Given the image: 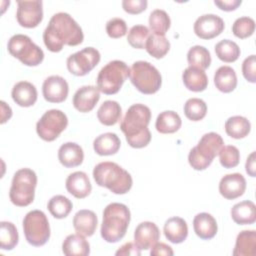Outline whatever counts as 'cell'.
<instances>
[{"label": "cell", "instance_id": "f907efd6", "mask_svg": "<svg viewBox=\"0 0 256 256\" xmlns=\"http://www.w3.org/2000/svg\"><path fill=\"white\" fill-rule=\"evenodd\" d=\"M255 155H256L255 151L251 152V154L247 157L246 164H245V170H246L247 174L251 177H255V175H256V172H255V170H256V168H255V160H256Z\"/></svg>", "mask_w": 256, "mask_h": 256}, {"label": "cell", "instance_id": "5b68a950", "mask_svg": "<svg viewBox=\"0 0 256 256\" xmlns=\"http://www.w3.org/2000/svg\"><path fill=\"white\" fill-rule=\"evenodd\" d=\"M223 146L224 141L218 133L209 132L204 134L198 144L189 152L188 162L190 166L197 171L205 170L210 166Z\"/></svg>", "mask_w": 256, "mask_h": 256}, {"label": "cell", "instance_id": "ab89813d", "mask_svg": "<svg viewBox=\"0 0 256 256\" xmlns=\"http://www.w3.org/2000/svg\"><path fill=\"white\" fill-rule=\"evenodd\" d=\"M207 113V105L200 98H190L184 104V114L191 121L202 120Z\"/></svg>", "mask_w": 256, "mask_h": 256}, {"label": "cell", "instance_id": "9c48e42d", "mask_svg": "<svg viewBox=\"0 0 256 256\" xmlns=\"http://www.w3.org/2000/svg\"><path fill=\"white\" fill-rule=\"evenodd\" d=\"M7 50L26 66H38L44 59L43 50L24 34L13 35L8 40Z\"/></svg>", "mask_w": 256, "mask_h": 256}, {"label": "cell", "instance_id": "603a6c76", "mask_svg": "<svg viewBox=\"0 0 256 256\" xmlns=\"http://www.w3.org/2000/svg\"><path fill=\"white\" fill-rule=\"evenodd\" d=\"M193 229L196 235L203 239L209 240L215 237L218 231V225L215 218L206 212L198 213L193 219Z\"/></svg>", "mask_w": 256, "mask_h": 256}, {"label": "cell", "instance_id": "277c9868", "mask_svg": "<svg viewBox=\"0 0 256 256\" xmlns=\"http://www.w3.org/2000/svg\"><path fill=\"white\" fill-rule=\"evenodd\" d=\"M93 178L98 186L119 195L127 193L133 184L130 173L117 163L110 161L97 164L93 169Z\"/></svg>", "mask_w": 256, "mask_h": 256}, {"label": "cell", "instance_id": "c3c4849f", "mask_svg": "<svg viewBox=\"0 0 256 256\" xmlns=\"http://www.w3.org/2000/svg\"><path fill=\"white\" fill-rule=\"evenodd\" d=\"M174 254L172 247L165 244V243H156L151 247L150 255L152 256H157V255H166V256H172Z\"/></svg>", "mask_w": 256, "mask_h": 256}, {"label": "cell", "instance_id": "4316f807", "mask_svg": "<svg viewBox=\"0 0 256 256\" xmlns=\"http://www.w3.org/2000/svg\"><path fill=\"white\" fill-rule=\"evenodd\" d=\"M231 217L239 225L253 224L256 221V206L250 200L236 203L231 208Z\"/></svg>", "mask_w": 256, "mask_h": 256}, {"label": "cell", "instance_id": "d4e9b609", "mask_svg": "<svg viewBox=\"0 0 256 256\" xmlns=\"http://www.w3.org/2000/svg\"><path fill=\"white\" fill-rule=\"evenodd\" d=\"M62 252L67 256H87L90 253V244L85 236L79 233L70 234L62 243Z\"/></svg>", "mask_w": 256, "mask_h": 256}, {"label": "cell", "instance_id": "f1b7e54d", "mask_svg": "<svg viewBox=\"0 0 256 256\" xmlns=\"http://www.w3.org/2000/svg\"><path fill=\"white\" fill-rule=\"evenodd\" d=\"M182 80L185 87L193 92L204 91L208 86V78L203 70L187 67L182 73Z\"/></svg>", "mask_w": 256, "mask_h": 256}, {"label": "cell", "instance_id": "83f0119b", "mask_svg": "<svg viewBox=\"0 0 256 256\" xmlns=\"http://www.w3.org/2000/svg\"><path fill=\"white\" fill-rule=\"evenodd\" d=\"M234 256H255L256 255V231L243 230L236 238Z\"/></svg>", "mask_w": 256, "mask_h": 256}, {"label": "cell", "instance_id": "1f68e13d", "mask_svg": "<svg viewBox=\"0 0 256 256\" xmlns=\"http://www.w3.org/2000/svg\"><path fill=\"white\" fill-rule=\"evenodd\" d=\"M182 120L178 113L172 110L161 112L156 119V130L161 134H171L178 131L181 127Z\"/></svg>", "mask_w": 256, "mask_h": 256}, {"label": "cell", "instance_id": "f35d334b", "mask_svg": "<svg viewBox=\"0 0 256 256\" xmlns=\"http://www.w3.org/2000/svg\"><path fill=\"white\" fill-rule=\"evenodd\" d=\"M171 20L166 11L155 9L149 15V26L154 34L165 35L170 28Z\"/></svg>", "mask_w": 256, "mask_h": 256}, {"label": "cell", "instance_id": "2e32d148", "mask_svg": "<svg viewBox=\"0 0 256 256\" xmlns=\"http://www.w3.org/2000/svg\"><path fill=\"white\" fill-rule=\"evenodd\" d=\"M246 190V180L240 173L224 175L219 182L220 194L228 200L236 199L244 194Z\"/></svg>", "mask_w": 256, "mask_h": 256}, {"label": "cell", "instance_id": "3957f363", "mask_svg": "<svg viewBox=\"0 0 256 256\" xmlns=\"http://www.w3.org/2000/svg\"><path fill=\"white\" fill-rule=\"evenodd\" d=\"M131 214L129 208L122 203H110L103 211L101 237L108 243L120 241L126 234Z\"/></svg>", "mask_w": 256, "mask_h": 256}, {"label": "cell", "instance_id": "816d5d0a", "mask_svg": "<svg viewBox=\"0 0 256 256\" xmlns=\"http://www.w3.org/2000/svg\"><path fill=\"white\" fill-rule=\"evenodd\" d=\"M1 104V124H4L7 120H9L12 116V110L9 105H7L4 101H0Z\"/></svg>", "mask_w": 256, "mask_h": 256}, {"label": "cell", "instance_id": "7bdbcfd3", "mask_svg": "<svg viewBox=\"0 0 256 256\" xmlns=\"http://www.w3.org/2000/svg\"><path fill=\"white\" fill-rule=\"evenodd\" d=\"M218 154H219L220 164L224 168H227V169L234 168L239 164L240 152L238 148L233 145L223 146Z\"/></svg>", "mask_w": 256, "mask_h": 256}, {"label": "cell", "instance_id": "681fc988", "mask_svg": "<svg viewBox=\"0 0 256 256\" xmlns=\"http://www.w3.org/2000/svg\"><path fill=\"white\" fill-rule=\"evenodd\" d=\"M241 0H215L214 4L221 10L229 12L237 9L241 5Z\"/></svg>", "mask_w": 256, "mask_h": 256}, {"label": "cell", "instance_id": "44dd1931", "mask_svg": "<svg viewBox=\"0 0 256 256\" xmlns=\"http://www.w3.org/2000/svg\"><path fill=\"white\" fill-rule=\"evenodd\" d=\"M58 159L64 167H77L83 162L84 152L82 147L77 143L66 142L58 150Z\"/></svg>", "mask_w": 256, "mask_h": 256}, {"label": "cell", "instance_id": "4fadbf2b", "mask_svg": "<svg viewBox=\"0 0 256 256\" xmlns=\"http://www.w3.org/2000/svg\"><path fill=\"white\" fill-rule=\"evenodd\" d=\"M16 19L22 27H37L43 19V2L41 0L17 1Z\"/></svg>", "mask_w": 256, "mask_h": 256}, {"label": "cell", "instance_id": "cb8c5ba5", "mask_svg": "<svg viewBox=\"0 0 256 256\" xmlns=\"http://www.w3.org/2000/svg\"><path fill=\"white\" fill-rule=\"evenodd\" d=\"M163 232L168 241L179 244L186 240L188 236V226L183 218L174 216L166 220Z\"/></svg>", "mask_w": 256, "mask_h": 256}, {"label": "cell", "instance_id": "f6af8a7d", "mask_svg": "<svg viewBox=\"0 0 256 256\" xmlns=\"http://www.w3.org/2000/svg\"><path fill=\"white\" fill-rule=\"evenodd\" d=\"M242 74L248 82H256V57L254 54L244 59L242 63Z\"/></svg>", "mask_w": 256, "mask_h": 256}, {"label": "cell", "instance_id": "b9f144b4", "mask_svg": "<svg viewBox=\"0 0 256 256\" xmlns=\"http://www.w3.org/2000/svg\"><path fill=\"white\" fill-rule=\"evenodd\" d=\"M254 31L255 21L248 16L237 18L232 25V32L239 39H245L250 37L254 33Z\"/></svg>", "mask_w": 256, "mask_h": 256}, {"label": "cell", "instance_id": "7402d4cb", "mask_svg": "<svg viewBox=\"0 0 256 256\" xmlns=\"http://www.w3.org/2000/svg\"><path fill=\"white\" fill-rule=\"evenodd\" d=\"M97 224V216L92 210H79L73 217V227L75 231L85 237L92 236L95 233Z\"/></svg>", "mask_w": 256, "mask_h": 256}, {"label": "cell", "instance_id": "6da1fadb", "mask_svg": "<svg viewBox=\"0 0 256 256\" xmlns=\"http://www.w3.org/2000/svg\"><path fill=\"white\" fill-rule=\"evenodd\" d=\"M82 28L66 12L54 14L43 32V41L51 52H60L64 45L77 46L83 42Z\"/></svg>", "mask_w": 256, "mask_h": 256}, {"label": "cell", "instance_id": "8fae6325", "mask_svg": "<svg viewBox=\"0 0 256 256\" xmlns=\"http://www.w3.org/2000/svg\"><path fill=\"white\" fill-rule=\"evenodd\" d=\"M68 118L64 112L59 109L46 111L36 124L38 136L47 142L54 141L66 129Z\"/></svg>", "mask_w": 256, "mask_h": 256}, {"label": "cell", "instance_id": "30bf717a", "mask_svg": "<svg viewBox=\"0 0 256 256\" xmlns=\"http://www.w3.org/2000/svg\"><path fill=\"white\" fill-rule=\"evenodd\" d=\"M23 231L30 245L35 247L45 245L50 238V225L46 214L41 210L28 212L23 219Z\"/></svg>", "mask_w": 256, "mask_h": 256}, {"label": "cell", "instance_id": "e0dca14e", "mask_svg": "<svg viewBox=\"0 0 256 256\" xmlns=\"http://www.w3.org/2000/svg\"><path fill=\"white\" fill-rule=\"evenodd\" d=\"M160 231L157 225L150 221L138 224L134 231V243L140 250H148L158 242Z\"/></svg>", "mask_w": 256, "mask_h": 256}, {"label": "cell", "instance_id": "52a82bcc", "mask_svg": "<svg viewBox=\"0 0 256 256\" xmlns=\"http://www.w3.org/2000/svg\"><path fill=\"white\" fill-rule=\"evenodd\" d=\"M130 81L143 94L156 93L162 84V77L158 69L147 61H136L130 68Z\"/></svg>", "mask_w": 256, "mask_h": 256}, {"label": "cell", "instance_id": "ac0fdd59", "mask_svg": "<svg viewBox=\"0 0 256 256\" xmlns=\"http://www.w3.org/2000/svg\"><path fill=\"white\" fill-rule=\"evenodd\" d=\"M100 99V91L96 86L86 85L80 87L73 96V106L81 113H87L93 110Z\"/></svg>", "mask_w": 256, "mask_h": 256}, {"label": "cell", "instance_id": "836d02e7", "mask_svg": "<svg viewBox=\"0 0 256 256\" xmlns=\"http://www.w3.org/2000/svg\"><path fill=\"white\" fill-rule=\"evenodd\" d=\"M145 49L149 55L156 59L163 58L170 49V42L165 35L150 34L145 43Z\"/></svg>", "mask_w": 256, "mask_h": 256}, {"label": "cell", "instance_id": "ee69618b", "mask_svg": "<svg viewBox=\"0 0 256 256\" xmlns=\"http://www.w3.org/2000/svg\"><path fill=\"white\" fill-rule=\"evenodd\" d=\"M106 32L110 38H120L127 33V24L122 18H112L106 23Z\"/></svg>", "mask_w": 256, "mask_h": 256}, {"label": "cell", "instance_id": "e575fe53", "mask_svg": "<svg viewBox=\"0 0 256 256\" xmlns=\"http://www.w3.org/2000/svg\"><path fill=\"white\" fill-rule=\"evenodd\" d=\"M187 61L189 66L204 71L211 64V55L209 50L204 46L195 45L189 49Z\"/></svg>", "mask_w": 256, "mask_h": 256}, {"label": "cell", "instance_id": "60d3db41", "mask_svg": "<svg viewBox=\"0 0 256 256\" xmlns=\"http://www.w3.org/2000/svg\"><path fill=\"white\" fill-rule=\"evenodd\" d=\"M149 33V29L146 26L134 25L130 28L128 32L127 41L133 48L144 49L147 38L150 35Z\"/></svg>", "mask_w": 256, "mask_h": 256}, {"label": "cell", "instance_id": "5bb4252c", "mask_svg": "<svg viewBox=\"0 0 256 256\" xmlns=\"http://www.w3.org/2000/svg\"><path fill=\"white\" fill-rule=\"evenodd\" d=\"M225 28L224 21L215 14H204L198 17L194 23V33L201 39L209 40L220 35Z\"/></svg>", "mask_w": 256, "mask_h": 256}, {"label": "cell", "instance_id": "74e56055", "mask_svg": "<svg viewBox=\"0 0 256 256\" xmlns=\"http://www.w3.org/2000/svg\"><path fill=\"white\" fill-rule=\"evenodd\" d=\"M19 235L16 226L12 222L0 223V246L3 250H12L18 244Z\"/></svg>", "mask_w": 256, "mask_h": 256}, {"label": "cell", "instance_id": "8992f818", "mask_svg": "<svg viewBox=\"0 0 256 256\" xmlns=\"http://www.w3.org/2000/svg\"><path fill=\"white\" fill-rule=\"evenodd\" d=\"M36 185L37 175L32 169L22 168L17 170L9 190L10 201L18 207L30 205L34 200Z\"/></svg>", "mask_w": 256, "mask_h": 256}, {"label": "cell", "instance_id": "9a60e30c", "mask_svg": "<svg viewBox=\"0 0 256 256\" xmlns=\"http://www.w3.org/2000/svg\"><path fill=\"white\" fill-rule=\"evenodd\" d=\"M43 97L50 103H61L66 100L69 93L67 81L59 75L47 77L42 85Z\"/></svg>", "mask_w": 256, "mask_h": 256}, {"label": "cell", "instance_id": "ffe728a7", "mask_svg": "<svg viewBox=\"0 0 256 256\" xmlns=\"http://www.w3.org/2000/svg\"><path fill=\"white\" fill-rule=\"evenodd\" d=\"M13 101L21 107H30L37 101V89L28 81L17 82L11 91Z\"/></svg>", "mask_w": 256, "mask_h": 256}, {"label": "cell", "instance_id": "d590c367", "mask_svg": "<svg viewBox=\"0 0 256 256\" xmlns=\"http://www.w3.org/2000/svg\"><path fill=\"white\" fill-rule=\"evenodd\" d=\"M215 53L217 57L226 63L235 62L240 56V48L238 44L229 39H223L215 45Z\"/></svg>", "mask_w": 256, "mask_h": 256}, {"label": "cell", "instance_id": "8d00e7d4", "mask_svg": "<svg viewBox=\"0 0 256 256\" xmlns=\"http://www.w3.org/2000/svg\"><path fill=\"white\" fill-rule=\"evenodd\" d=\"M47 208L54 218L63 219L70 214L73 204L64 195H55L48 201Z\"/></svg>", "mask_w": 256, "mask_h": 256}, {"label": "cell", "instance_id": "7a4b0ae2", "mask_svg": "<svg viewBox=\"0 0 256 256\" xmlns=\"http://www.w3.org/2000/svg\"><path fill=\"white\" fill-rule=\"evenodd\" d=\"M150 120V108L144 104H133L126 111L120 123V129L132 148L146 147L151 141V133L148 129Z\"/></svg>", "mask_w": 256, "mask_h": 256}, {"label": "cell", "instance_id": "ba28073f", "mask_svg": "<svg viewBox=\"0 0 256 256\" xmlns=\"http://www.w3.org/2000/svg\"><path fill=\"white\" fill-rule=\"evenodd\" d=\"M130 74V68L124 61L108 62L98 73L96 82L100 92L106 95L116 94Z\"/></svg>", "mask_w": 256, "mask_h": 256}, {"label": "cell", "instance_id": "7dc6e473", "mask_svg": "<svg viewBox=\"0 0 256 256\" xmlns=\"http://www.w3.org/2000/svg\"><path fill=\"white\" fill-rule=\"evenodd\" d=\"M116 256H139L141 255V250L138 248V246L135 243L132 242H128L125 243L124 245H122L115 253Z\"/></svg>", "mask_w": 256, "mask_h": 256}, {"label": "cell", "instance_id": "d6986e66", "mask_svg": "<svg viewBox=\"0 0 256 256\" xmlns=\"http://www.w3.org/2000/svg\"><path fill=\"white\" fill-rule=\"evenodd\" d=\"M65 186L67 191L78 199L87 197L92 190V185L88 175L82 171L71 173L66 179Z\"/></svg>", "mask_w": 256, "mask_h": 256}, {"label": "cell", "instance_id": "7c38bea8", "mask_svg": "<svg viewBox=\"0 0 256 256\" xmlns=\"http://www.w3.org/2000/svg\"><path fill=\"white\" fill-rule=\"evenodd\" d=\"M100 58V53L96 48L85 47L67 58V69L75 76H85L96 67Z\"/></svg>", "mask_w": 256, "mask_h": 256}, {"label": "cell", "instance_id": "d6a6232c", "mask_svg": "<svg viewBox=\"0 0 256 256\" xmlns=\"http://www.w3.org/2000/svg\"><path fill=\"white\" fill-rule=\"evenodd\" d=\"M251 130V124L246 117L232 116L225 122V131L233 139H242L246 137Z\"/></svg>", "mask_w": 256, "mask_h": 256}, {"label": "cell", "instance_id": "4dcf8cb0", "mask_svg": "<svg viewBox=\"0 0 256 256\" xmlns=\"http://www.w3.org/2000/svg\"><path fill=\"white\" fill-rule=\"evenodd\" d=\"M122 116L120 104L114 100L104 101L97 111V118L105 126L115 125Z\"/></svg>", "mask_w": 256, "mask_h": 256}, {"label": "cell", "instance_id": "484cf974", "mask_svg": "<svg viewBox=\"0 0 256 256\" xmlns=\"http://www.w3.org/2000/svg\"><path fill=\"white\" fill-rule=\"evenodd\" d=\"M121 146L119 137L112 132H106L97 136L93 141V149L100 156H109L118 152Z\"/></svg>", "mask_w": 256, "mask_h": 256}, {"label": "cell", "instance_id": "bcb514c9", "mask_svg": "<svg viewBox=\"0 0 256 256\" xmlns=\"http://www.w3.org/2000/svg\"><path fill=\"white\" fill-rule=\"evenodd\" d=\"M147 0H123L122 7L129 14H139L146 10Z\"/></svg>", "mask_w": 256, "mask_h": 256}, {"label": "cell", "instance_id": "f546056e", "mask_svg": "<svg viewBox=\"0 0 256 256\" xmlns=\"http://www.w3.org/2000/svg\"><path fill=\"white\" fill-rule=\"evenodd\" d=\"M214 84L223 93L232 92L237 86V76L235 70L230 66L219 67L214 74Z\"/></svg>", "mask_w": 256, "mask_h": 256}]
</instances>
